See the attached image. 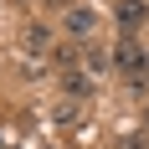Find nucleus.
Masks as SVG:
<instances>
[{
  "instance_id": "1",
  "label": "nucleus",
  "mask_w": 149,
  "mask_h": 149,
  "mask_svg": "<svg viewBox=\"0 0 149 149\" xmlns=\"http://www.w3.org/2000/svg\"><path fill=\"white\" fill-rule=\"evenodd\" d=\"M62 31H67V36H93V31H98V10H93V5H67Z\"/></svg>"
},
{
  "instance_id": "2",
  "label": "nucleus",
  "mask_w": 149,
  "mask_h": 149,
  "mask_svg": "<svg viewBox=\"0 0 149 149\" xmlns=\"http://www.w3.org/2000/svg\"><path fill=\"white\" fill-rule=\"evenodd\" d=\"M113 67H118V72H129L134 82H144V72H149V62H144V52H139L134 41H123V46H113Z\"/></svg>"
},
{
  "instance_id": "3",
  "label": "nucleus",
  "mask_w": 149,
  "mask_h": 149,
  "mask_svg": "<svg viewBox=\"0 0 149 149\" xmlns=\"http://www.w3.org/2000/svg\"><path fill=\"white\" fill-rule=\"evenodd\" d=\"M113 15L123 21V31H139L149 21V5H144V0H113Z\"/></svg>"
},
{
  "instance_id": "4",
  "label": "nucleus",
  "mask_w": 149,
  "mask_h": 149,
  "mask_svg": "<svg viewBox=\"0 0 149 149\" xmlns=\"http://www.w3.org/2000/svg\"><path fill=\"white\" fill-rule=\"evenodd\" d=\"M62 88H67V98H88L93 82H88V72H82V67H62Z\"/></svg>"
},
{
  "instance_id": "5",
  "label": "nucleus",
  "mask_w": 149,
  "mask_h": 149,
  "mask_svg": "<svg viewBox=\"0 0 149 149\" xmlns=\"http://www.w3.org/2000/svg\"><path fill=\"white\" fill-rule=\"evenodd\" d=\"M26 52H36V57H52V31H46V26H31V31H26Z\"/></svg>"
},
{
  "instance_id": "6",
  "label": "nucleus",
  "mask_w": 149,
  "mask_h": 149,
  "mask_svg": "<svg viewBox=\"0 0 149 149\" xmlns=\"http://www.w3.org/2000/svg\"><path fill=\"white\" fill-rule=\"evenodd\" d=\"M52 5H62V0H52Z\"/></svg>"
}]
</instances>
